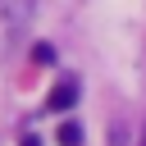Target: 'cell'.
Masks as SVG:
<instances>
[{"label": "cell", "instance_id": "6da1fadb", "mask_svg": "<svg viewBox=\"0 0 146 146\" xmlns=\"http://www.w3.org/2000/svg\"><path fill=\"white\" fill-rule=\"evenodd\" d=\"M32 14H36V0H0V27L9 32V41H18L32 27Z\"/></svg>", "mask_w": 146, "mask_h": 146}, {"label": "cell", "instance_id": "7a4b0ae2", "mask_svg": "<svg viewBox=\"0 0 146 146\" xmlns=\"http://www.w3.org/2000/svg\"><path fill=\"white\" fill-rule=\"evenodd\" d=\"M78 96H82L78 78H64V82L46 96V110H50V114H64V110H73V105H78Z\"/></svg>", "mask_w": 146, "mask_h": 146}, {"label": "cell", "instance_id": "3957f363", "mask_svg": "<svg viewBox=\"0 0 146 146\" xmlns=\"http://www.w3.org/2000/svg\"><path fill=\"white\" fill-rule=\"evenodd\" d=\"M55 137H59V146H82V128H78V123H59Z\"/></svg>", "mask_w": 146, "mask_h": 146}, {"label": "cell", "instance_id": "277c9868", "mask_svg": "<svg viewBox=\"0 0 146 146\" xmlns=\"http://www.w3.org/2000/svg\"><path fill=\"white\" fill-rule=\"evenodd\" d=\"M32 59H41V64H50V59H55V50H50V46H36V50H32Z\"/></svg>", "mask_w": 146, "mask_h": 146}, {"label": "cell", "instance_id": "5b68a950", "mask_svg": "<svg viewBox=\"0 0 146 146\" xmlns=\"http://www.w3.org/2000/svg\"><path fill=\"white\" fill-rule=\"evenodd\" d=\"M23 146H41V141H36V137H27V141H23Z\"/></svg>", "mask_w": 146, "mask_h": 146}]
</instances>
